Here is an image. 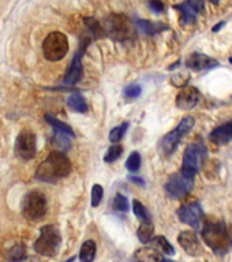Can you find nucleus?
Returning a JSON list of instances; mask_svg holds the SVG:
<instances>
[{"instance_id": "obj_21", "label": "nucleus", "mask_w": 232, "mask_h": 262, "mask_svg": "<svg viewBox=\"0 0 232 262\" xmlns=\"http://www.w3.org/2000/svg\"><path fill=\"white\" fill-rule=\"evenodd\" d=\"M96 251H97V247H96V243L94 241L89 239L86 241L81 247V251H79V261L81 262H93L94 258H96Z\"/></svg>"}, {"instance_id": "obj_17", "label": "nucleus", "mask_w": 232, "mask_h": 262, "mask_svg": "<svg viewBox=\"0 0 232 262\" xmlns=\"http://www.w3.org/2000/svg\"><path fill=\"white\" fill-rule=\"evenodd\" d=\"M209 139L216 145H227L232 141V120L216 127L209 134Z\"/></svg>"}, {"instance_id": "obj_30", "label": "nucleus", "mask_w": 232, "mask_h": 262, "mask_svg": "<svg viewBox=\"0 0 232 262\" xmlns=\"http://www.w3.org/2000/svg\"><path fill=\"white\" fill-rule=\"evenodd\" d=\"M122 153L123 147L120 146V145H118V143H115V145H112V146L107 150L106 156H104V161H106V163H115V161L122 156Z\"/></svg>"}, {"instance_id": "obj_40", "label": "nucleus", "mask_w": 232, "mask_h": 262, "mask_svg": "<svg viewBox=\"0 0 232 262\" xmlns=\"http://www.w3.org/2000/svg\"><path fill=\"white\" fill-rule=\"evenodd\" d=\"M74 261H75V257L69 258V259H67V261H65V262H74Z\"/></svg>"}, {"instance_id": "obj_11", "label": "nucleus", "mask_w": 232, "mask_h": 262, "mask_svg": "<svg viewBox=\"0 0 232 262\" xmlns=\"http://www.w3.org/2000/svg\"><path fill=\"white\" fill-rule=\"evenodd\" d=\"M90 38L86 36L81 37V42L78 47V51L74 55L71 64H70L69 71L66 73L65 77V83L66 85H75L82 77V56L86 51V47L89 45Z\"/></svg>"}, {"instance_id": "obj_26", "label": "nucleus", "mask_w": 232, "mask_h": 262, "mask_svg": "<svg viewBox=\"0 0 232 262\" xmlns=\"http://www.w3.org/2000/svg\"><path fill=\"white\" fill-rule=\"evenodd\" d=\"M83 20H85V25L89 29L90 36L93 37V38H101V37L106 36V32H104V29H102V26L100 25L98 20H96L92 16L90 18H85Z\"/></svg>"}, {"instance_id": "obj_33", "label": "nucleus", "mask_w": 232, "mask_h": 262, "mask_svg": "<svg viewBox=\"0 0 232 262\" xmlns=\"http://www.w3.org/2000/svg\"><path fill=\"white\" fill-rule=\"evenodd\" d=\"M102 196H104V188L101 184H94L92 188V206L96 208L98 205L101 204Z\"/></svg>"}, {"instance_id": "obj_22", "label": "nucleus", "mask_w": 232, "mask_h": 262, "mask_svg": "<svg viewBox=\"0 0 232 262\" xmlns=\"http://www.w3.org/2000/svg\"><path fill=\"white\" fill-rule=\"evenodd\" d=\"M152 246L153 249H156L157 251H161V253L167 254V255H174L175 254V249L172 247V245L167 241V237L164 236H155L151 239Z\"/></svg>"}, {"instance_id": "obj_6", "label": "nucleus", "mask_w": 232, "mask_h": 262, "mask_svg": "<svg viewBox=\"0 0 232 262\" xmlns=\"http://www.w3.org/2000/svg\"><path fill=\"white\" fill-rule=\"evenodd\" d=\"M196 124V119L193 116H186L180 120V123L170 131L168 134H165L160 142V150L164 156H171L174 151L176 150V147L179 145L180 139L183 138L184 135L188 134V131L192 130Z\"/></svg>"}, {"instance_id": "obj_35", "label": "nucleus", "mask_w": 232, "mask_h": 262, "mask_svg": "<svg viewBox=\"0 0 232 262\" xmlns=\"http://www.w3.org/2000/svg\"><path fill=\"white\" fill-rule=\"evenodd\" d=\"M188 75L187 74H183V75H175V77L171 78V82L174 83V85L176 86V88H184V85L187 83L188 81Z\"/></svg>"}, {"instance_id": "obj_36", "label": "nucleus", "mask_w": 232, "mask_h": 262, "mask_svg": "<svg viewBox=\"0 0 232 262\" xmlns=\"http://www.w3.org/2000/svg\"><path fill=\"white\" fill-rule=\"evenodd\" d=\"M149 8L156 14H161L165 10V6L161 0H149Z\"/></svg>"}, {"instance_id": "obj_24", "label": "nucleus", "mask_w": 232, "mask_h": 262, "mask_svg": "<svg viewBox=\"0 0 232 262\" xmlns=\"http://www.w3.org/2000/svg\"><path fill=\"white\" fill-rule=\"evenodd\" d=\"M153 233H155V225L152 224V221H145V223H141V225H139L137 236H138L139 242L147 243L153 237Z\"/></svg>"}, {"instance_id": "obj_37", "label": "nucleus", "mask_w": 232, "mask_h": 262, "mask_svg": "<svg viewBox=\"0 0 232 262\" xmlns=\"http://www.w3.org/2000/svg\"><path fill=\"white\" fill-rule=\"evenodd\" d=\"M129 180H130V182H133V183L138 184V186H145V180L137 175H130L129 176Z\"/></svg>"}, {"instance_id": "obj_3", "label": "nucleus", "mask_w": 232, "mask_h": 262, "mask_svg": "<svg viewBox=\"0 0 232 262\" xmlns=\"http://www.w3.org/2000/svg\"><path fill=\"white\" fill-rule=\"evenodd\" d=\"M61 245L60 231L56 225L48 224L44 225L40 229V236L34 242V251L44 257H55Z\"/></svg>"}, {"instance_id": "obj_19", "label": "nucleus", "mask_w": 232, "mask_h": 262, "mask_svg": "<svg viewBox=\"0 0 232 262\" xmlns=\"http://www.w3.org/2000/svg\"><path fill=\"white\" fill-rule=\"evenodd\" d=\"M137 25V29L139 32L146 34V36H155L157 33H161L163 30H167V25L161 24V22H152V20H143L138 19L135 22Z\"/></svg>"}, {"instance_id": "obj_2", "label": "nucleus", "mask_w": 232, "mask_h": 262, "mask_svg": "<svg viewBox=\"0 0 232 262\" xmlns=\"http://www.w3.org/2000/svg\"><path fill=\"white\" fill-rule=\"evenodd\" d=\"M202 239L217 255H224L229 249V237L224 221L206 223L202 229Z\"/></svg>"}, {"instance_id": "obj_34", "label": "nucleus", "mask_w": 232, "mask_h": 262, "mask_svg": "<svg viewBox=\"0 0 232 262\" xmlns=\"http://www.w3.org/2000/svg\"><path fill=\"white\" fill-rule=\"evenodd\" d=\"M142 93V88L139 85H130L124 89V96L127 98H137Z\"/></svg>"}, {"instance_id": "obj_38", "label": "nucleus", "mask_w": 232, "mask_h": 262, "mask_svg": "<svg viewBox=\"0 0 232 262\" xmlns=\"http://www.w3.org/2000/svg\"><path fill=\"white\" fill-rule=\"evenodd\" d=\"M224 25H225V20H221V22H219V24H217L216 26H213L212 30H213V32H215V33L220 32V29L223 28V26H224Z\"/></svg>"}, {"instance_id": "obj_16", "label": "nucleus", "mask_w": 232, "mask_h": 262, "mask_svg": "<svg viewBox=\"0 0 232 262\" xmlns=\"http://www.w3.org/2000/svg\"><path fill=\"white\" fill-rule=\"evenodd\" d=\"M186 66L193 71H205V70L216 69L220 66V63L205 53L194 52L186 59Z\"/></svg>"}, {"instance_id": "obj_14", "label": "nucleus", "mask_w": 232, "mask_h": 262, "mask_svg": "<svg viewBox=\"0 0 232 262\" xmlns=\"http://www.w3.org/2000/svg\"><path fill=\"white\" fill-rule=\"evenodd\" d=\"M200 97L201 93L197 88H194V86H184L183 89L180 90L178 96H176L175 104L182 111L193 110L198 104V101H200Z\"/></svg>"}, {"instance_id": "obj_7", "label": "nucleus", "mask_w": 232, "mask_h": 262, "mask_svg": "<svg viewBox=\"0 0 232 262\" xmlns=\"http://www.w3.org/2000/svg\"><path fill=\"white\" fill-rule=\"evenodd\" d=\"M69 52V40L60 32L49 33L43 42V53L49 61H59Z\"/></svg>"}, {"instance_id": "obj_8", "label": "nucleus", "mask_w": 232, "mask_h": 262, "mask_svg": "<svg viewBox=\"0 0 232 262\" xmlns=\"http://www.w3.org/2000/svg\"><path fill=\"white\" fill-rule=\"evenodd\" d=\"M47 213V198L41 191L33 190L24 196L22 201V214L28 220L38 221Z\"/></svg>"}, {"instance_id": "obj_41", "label": "nucleus", "mask_w": 232, "mask_h": 262, "mask_svg": "<svg viewBox=\"0 0 232 262\" xmlns=\"http://www.w3.org/2000/svg\"><path fill=\"white\" fill-rule=\"evenodd\" d=\"M161 262H174V261H171V259H163Z\"/></svg>"}, {"instance_id": "obj_28", "label": "nucleus", "mask_w": 232, "mask_h": 262, "mask_svg": "<svg viewBox=\"0 0 232 262\" xmlns=\"http://www.w3.org/2000/svg\"><path fill=\"white\" fill-rule=\"evenodd\" d=\"M133 212L139 220L145 223V221H151V213L147 212V209L145 208V205L141 204L138 200L133 201Z\"/></svg>"}, {"instance_id": "obj_29", "label": "nucleus", "mask_w": 232, "mask_h": 262, "mask_svg": "<svg viewBox=\"0 0 232 262\" xmlns=\"http://www.w3.org/2000/svg\"><path fill=\"white\" fill-rule=\"evenodd\" d=\"M69 137L70 135L65 134V133H60V131L55 130V143H56V146L60 147L63 151L71 149V141H70Z\"/></svg>"}, {"instance_id": "obj_1", "label": "nucleus", "mask_w": 232, "mask_h": 262, "mask_svg": "<svg viewBox=\"0 0 232 262\" xmlns=\"http://www.w3.org/2000/svg\"><path fill=\"white\" fill-rule=\"evenodd\" d=\"M71 172V161L63 151H51L37 168L36 179L47 183H55Z\"/></svg>"}, {"instance_id": "obj_43", "label": "nucleus", "mask_w": 232, "mask_h": 262, "mask_svg": "<svg viewBox=\"0 0 232 262\" xmlns=\"http://www.w3.org/2000/svg\"><path fill=\"white\" fill-rule=\"evenodd\" d=\"M231 245H232V242H231Z\"/></svg>"}, {"instance_id": "obj_4", "label": "nucleus", "mask_w": 232, "mask_h": 262, "mask_svg": "<svg viewBox=\"0 0 232 262\" xmlns=\"http://www.w3.org/2000/svg\"><path fill=\"white\" fill-rule=\"evenodd\" d=\"M106 36H111L118 41L134 40L135 29L130 18L123 14H111L104 22Z\"/></svg>"}, {"instance_id": "obj_31", "label": "nucleus", "mask_w": 232, "mask_h": 262, "mask_svg": "<svg viewBox=\"0 0 232 262\" xmlns=\"http://www.w3.org/2000/svg\"><path fill=\"white\" fill-rule=\"evenodd\" d=\"M126 168L131 173H134L141 168V155H139L138 151H133L130 156H129V159L126 161Z\"/></svg>"}, {"instance_id": "obj_18", "label": "nucleus", "mask_w": 232, "mask_h": 262, "mask_svg": "<svg viewBox=\"0 0 232 262\" xmlns=\"http://www.w3.org/2000/svg\"><path fill=\"white\" fill-rule=\"evenodd\" d=\"M163 257L161 254L153 247H143L138 249L131 257V262H161Z\"/></svg>"}, {"instance_id": "obj_13", "label": "nucleus", "mask_w": 232, "mask_h": 262, "mask_svg": "<svg viewBox=\"0 0 232 262\" xmlns=\"http://www.w3.org/2000/svg\"><path fill=\"white\" fill-rule=\"evenodd\" d=\"M174 8L180 14V24L192 25L205 10V4L204 0H186L183 3L175 4Z\"/></svg>"}, {"instance_id": "obj_32", "label": "nucleus", "mask_w": 232, "mask_h": 262, "mask_svg": "<svg viewBox=\"0 0 232 262\" xmlns=\"http://www.w3.org/2000/svg\"><path fill=\"white\" fill-rule=\"evenodd\" d=\"M112 206H114L115 210H118V212H127L129 208H130V205H129V200H127L126 196L123 195V194H116L114 196V201H112Z\"/></svg>"}, {"instance_id": "obj_23", "label": "nucleus", "mask_w": 232, "mask_h": 262, "mask_svg": "<svg viewBox=\"0 0 232 262\" xmlns=\"http://www.w3.org/2000/svg\"><path fill=\"white\" fill-rule=\"evenodd\" d=\"M44 119L47 120V122L51 124V126L55 128L56 131H60V133H65V134L70 135V137H74V130H73V127L69 126L67 123H63L61 120H59L57 118H55V116H52V115H49L47 114L44 116Z\"/></svg>"}, {"instance_id": "obj_27", "label": "nucleus", "mask_w": 232, "mask_h": 262, "mask_svg": "<svg viewBox=\"0 0 232 262\" xmlns=\"http://www.w3.org/2000/svg\"><path fill=\"white\" fill-rule=\"evenodd\" d=\"M129 123L124 122L122 123V124H119V126H116L115 128H112L110 133V141L111 142L114 143H118L122 141V138L124 137V134H126V131L129 130Z\"/></svg>"}, {"instance_id": "obj_12", "label": "nucleus", "mask_w": 232, "mask_h": 262, "mask_svg": "<svg viewBox=\"0 0 232 262\" xmlns=\"http://www.w3.org/2000/svg\"><path fill=\"white\" fill-rule=\"evenodd\" d=\"M178 217L183 224H187L194 229H200L202 219H204V212H202L200 202L194 201V202L182 205L178 209Z\"/></svg>"}, {"instance_id": "obj_25", "label": "nucleus", "mask_w": 232, "mask_h": 262, "mask_svg": "<svg viewBox=\"0 0 232 262\" xmlns=\"http://www.w3.org/2000/svg\"><path fill=\"white\" fill-rule=\"evenodd\" d=\"M6 257L10 262H22L26 257V246L18 243L12 249H10L6 254Z\"/></svg>"}, {"instance_id": "obj_5", "label": "nucleus", "mask_w": 232, "mask_h": 262, "mask_svg": "<svg viewBox=\"0 0 232 262\" xmlns=\"http://www.w3.org/2000/svg\"><path fill=\"white\" fill-rule=\"evenodd\" d=\"M194 178H196L194 173H190L183 169L174 173L164 186L167 195L174 200H182L188 195L194 187Z\"/></svg>"}, {"instance_id": "obj_15", "label": "nucleus", "mask_w": 232, "mask_h": 262, "mask_svg": "<svg viewBox=\"0 0 232 262\" xmlns=\"http://www.w3.org/2000/svg\"><path fill=\"white\" fill-rule=\"evenodd\" d=\"M178 242H179L180 247L188 255L198 257V255L204 254V249H202L200 239H198V236L193 231H183V232H180L179 236H178Z\"/></svg>"}, {"instance_id": "obj_20", "label": "nucleus", "mask_w": 232, "mask_h": 262, "mask_svg": "<svg viewBox=\"0 0 232 262\" xmlns=\"http://www.w3.org/2000/svg\"><path fill=\"white\" fill-rule=\"evenodd\" d=\"M67 105L73 111H75V112H79V114H85L89 110V106L86 104L85 97L81 93H74L71 96H69V98H67Z\"/></svg>"}, {"instance_id": "obj_9", "label": "nucleus", "mask_w": 232, "mask_h": 262, "mask_svg": "<svg viewBox=\"0 0 232 262\" xmlns=\"http://www.w3.org/2000/svg\"><path fill=\"white\" fill-rule=\"evenodd\" d=\"M208 156V149L202 142L190 143L184 149L183 155V171H187L190 173L197 175L200 172L201 167L204 165V161Z\"/></svg>"}, {"instance_id": "obj_39", "label": "nucleus", "mask_w": 232, "mask_h": 262, "mask_svg": "<svg viewBox=\"0 0 232 262\" xmlns=\"http://www.w3.org/2000/svg\"><path fill=\"white\" fill-rule=\"evenodd\" d=\"M209 2H210V3H213V4H219V3H220V0H209Z\"/></svg>"}, {"instance_id": "obj_42", "label": "nucleus", "mask_w": 232, "mask_h": 262, "mask_svg": "<svg viewBox=\"0 0 232 262\" xmlns=\"http://www.w3.org/2000/svg\"><path fill=\"white\" fill-rule=\"evenodd\" d=\"M229 63H231V64H232V56L229 57Z\"/></svg>"}, {"instance_id": "obj_10", "label": "nucleus", "mask_w": 232, "mask_h": 262, "mask_svg": "<svg viewBox=\"0 0 232 262\" xmlns=\"http://www.w3.org/2000/svg\"><path fill=\"white\" fill-rule=\"evenodd\" d=\"M37 151L36 134L30 130H22L15 141V153L20 160L29 161L34 159Z\"/></svg>"}]
</instances>
